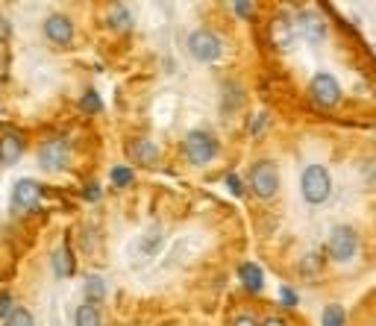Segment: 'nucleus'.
<instances>
[{
    "label": "nucleus",
    "mask_w": 376,
    "mask_h": 326,
    "mask_svg": "<svg viewBox=\"0 0 376 326\" xmlns=\"http://www.w3.org/2000/svg\"><path fill=\"white\" fill-rule=\"evenodd\" d=\"M300 188H303L306 203L320 206L326 197H330V191H332L330 171H326L323 165H309V168L303 171V176H300Z\"/></svg>",
    "instance_id": "f257e3e1"
},
{
    "label": "nucleus",
    "mask_w": 376,
    "mask_h": 326,
    "mask_svg": "<svg viewBox=\"0 0 376 326\" xmlns=\"http://www.w3.org/2000/svg\"><path fill=\"white\" fill-rule=\"evenodd\" d=\"M247 183H250L256 197L268 200V197H273V194L280 191V171H276V165H273V162H268V159L265 162H256Z\"/></svg>",
    "instance_id": "f03ea898"
},
{
    "label": "nucleus",
    "mask_w": 376,
    "mask_h": 326,
    "mask_svg": "<svg viewBox=\"0 0 376 326\" xmlns=\"http://www.w3.org/2000/svg\"><path fill=\"white\" fill-rule=\"evenodd\" d=\"M326 253H330L332 262H350L358 253V235L350 226H335L330 238H326Z\"/></svg>",
    "instance_id": "7ed1b4c3"
},
{
    "label": "nucleus",
    "mask_w": 376,
    "mask_h": 326,
    "mask_svg": "<svg viewBox=\"0 0 376 326\" xmlns=\"http://www.w3.org/2000/svg\"><path fill=\"white\" fill-rule=\"evenodd\" d=\"M183 150H186V159H191L194 165H206V162L218 156V141L209 133H203V129H194V133L186 136Z\"/></svg>",
    "instance_id": "20e7f679"
},
{
    "label": "nucleus",
    "mask_w": 376,
    "mask_h": 326,
    "mask_svg": "<svg viewBox=\"0 0 376 326\" xmlns=\"http://www.w3.org/2000/svg\"><path fill=\"white\" fill-rule=\"evenodd\" d=\"M188 51L194 59H200V62H215L223 51V44H221V36L218 32H212V30H197V32H191L188 36Z\"/></svg>",
    "instance_id": "39448f33"
},
{
    "label": "nucleus",
    "mask_w": 376,
    "mask_h": 326,
    "mask_svg": "<svg viewBox=\"0 0 376 326\" xmlns=\"http://www.w3.org/2000/svg\"><path fill=\"white\" fill-rule=\"evenodd\" d=\"M309 91H312L315 103L323 106V109L338 106V100H341V86H338V79L332 74H315L312 83H309Z\"/></svg>",
    "instance_id": "423d86ee"
},
{
    "label": "nucleus",
    "mask_w": 376,
    "mask_h": 326,
    "mask_svg": "<svg viewBox=\"0 0 376 326\" xmlns=\"http://www.w3.org/2000/svg\"><path fill=\"white\" fill-rule=\"evenodd\" d=\"M68 159H71V153H68V144H65L62 138H53V141H47L44 148L39 150V165L44 168V171H62L65 165H68Z\"/></svg>",
    "instance_id": "0eeeda50"
},
{
    "label": "nucleus",
    "mask_w": 376,
    "mask_h": 326,
    "mask_svg": "<svg viewBox=\"0 0 376 326\" xmlns=\"http://www.w3.org/2000/svg\"><path fill=\"white\" fill-rule=\"evenodd\" d=\"M41 200V188L39 183H32V179H21L18 185L12 188V203L18 211H32Z\"/></svg>",
    "instance_id": "6e6552de"
},
{
    "label": "nucleus",
    "mask_w": 376,
    "mask_h": 326,
    "mask_svg": "<svg viewBox=\"0 0 376 326\" xmlns=\"http://www.w3.org/2000/svg\"><path fill=\"white\" fill-rule=\"evenodd\" d=\"M44 36L51 39L53 44H71L74 39V24L68 15H51V18L44 21Z\"/></svg>",
    "instance_id": "1a4fd4ad"
},
{
    "label": "nucleus",
    "mask_w": 376,
    "mask_h": 326,
    "mask_svg": "<svg viewBox=\"0 0 376 326\" xmlns=\"http://www.w3.org/2000/svg\"><path fill=\"white\" fill-rule=\"evenodd\" d=\"M129 159H136L144 168H153L159 162V148L150 138H136L133 144H129Z\"/></svg>",
    "instance_id": "9d476101"
},
{
    "label": "nucleus",
    "mask_w": 376,
    "mask_h": 326,
    "mask_svg": "<svg viewBox=\"0 0 376 326\" xmlns=\"http://www.w3.org/2000/svg\"><path fill=\"white\" fill-rule=\"evenodd\" d=\"M238 276H241V285L250 291V294H261V288H265V273L256 262H244L238 268Z\"/></svg>",
    "instance_id": "9b49d317"
},
{
    "label": "nucleus",
    "mask_w": 376,
    "mask_h": 326,
    "mask_svg": "<svg viewBox=\"0 0 376 326\" xmlns=\"http://www.w3.org/2000/svg\"><path fill=\"white\" fill-rule=\"evenodd\" d=\"M21 153H24V141H21V136H18V133H9V136L0 138V159H4L6 165H12V162H18V159H21Z\"/></svg>",
    "instance_id": "f8f14e48"
},
{
    "label": "nucleus",
    "mask_w": 376,
    "mask_h": 326,
    "mask_svg": "<svg viewBox=\"0 0 376 326\" xmlns=\"http://www.w3.org/2000/svg\"><path fill=\"white\" fill-rule=\"evenodd\" d=\"M53 270H56V276H62V280L74 273V256L68 250V244H62V247L53 250Z\"/></svg>",
    "instance_id": "ddd939ff"
},
{
    "label": "nucleus",
    "mask_w": 376,
    "mask_h": 326,
    "mask_svg": "<svg viewBox=\"0 0 376 326\" xmlns=\"http://www.w3.org/2000/svg\"><path fill=\"white\" fill-rule=\"evenodd\" d=\"M109 27L118 30V32H127L129 27H133V15H129V9L124 4H115L109 9Z\"/></svg>",
    "instance_id": "4468645a"
},
{
    "label": "nucleus",
    "mask_w": 376,
    "mask_h": 326,
    "mask_svg": "<svg viewBox=\"0 0 376 326\" xmlns=\"http://www.w3.org/2000/svg\"><path fill=\"white\" fill-rule=\"evenodd\" d=\"M300 30L306 32V39H315V41H320L323 39V32H326V27H323V18H318V15H300Z\"/></svg>",
    "instance_id": "2eb2a0df"
},
{
    "label": "nucleus",
    "mask_w": 376,
    "mask_h": 326,
    "mask_svg": "<svg viewBox=\"0 0 376 326\" xmlns=\"http://www.w3.org/2000/svg\"><path fill=\"white\" fill-rule=\"evenodd\" d=\"M74 320H77V326H101V312H97V306L83 303V306L77 308Z\"/></svg>",
    "instance_id": "dca6fc26"
},
{
    "label": "nucleus",
    "mask_w": 376,
    "mask_h": 326,
    "mask_svg": "<svg viewBox=\"0 0 376 326\" xmlns=\"http://www.w3.org/2000/svg\"><path fill=\"white\" fill-rule=\"evenodd\" d=\"M344 323H347V315H344V308H341L338 303H330L323 308L320 326H344Z\"/></svg>",
    "instance_id": "f3484780"
},
{
    "label": "nucleus",
    "mask_w": 376,
    "mask_h": 326,
    "mask_svg": "<svg viewBox=\"0 0 376 326\" xmlns=\"http://www.w3.org/2000/svg\"><path fill=\"white\" fill-rule=\"evenodd\" d=\"M103 297H106V282L101 280V276H89L86 280V300H91V306H94Z\"/></svg>",
    "instance_id": "a211bd4d"
},
{
    "label": "nucleus",
    "mask_w": 376,
    "mask_h": 326,
    "mask_svg": "<svg viewBox=\"0 0 376 326\" xmlns=\"http://www.w3.org/2000/svg\"><path fill=\"white\" fill-rule=\"evenodd\" d=\"M6 326H36V320H32V315L27 308H12L9 318H6Z\"/></svg>",
    "instance_id": "6ab92c4d"
},
{
    "label": "nucleus",
    "mask_w": 376,
    "mask_h": 326,
    "mask_svg": "<svg viewBox=\"0 0 376 326\" xmlns=\"http://www.w3.org/2000/svg\"><path fill=\"white\" fill-rule=\"evenodd\" d=\"M79 106H83V112H89V115H97V112L103 109L101 97H97L94 91H86V94H83V100H79Z\"/></svg>",
    "instance_id": "aec40b11"
},
{
    "label": "nucleus",
    "mask_w": 376,
    "mask_h": 326,
    "mask_svg": "<svg viewBox=\"0 0 376 326\" xmlns=\"http://www.w3.org/2000/svg\"><path fill=\"white\" fill-rule=\"evenodd\" d=\"M112 183H115L118 188L129 185V183H133V171H129V168H124V165H118V168H112Z\"/></svg>",
    "instance_id": "412c9836"
},
{
    "label": "nucleus",
    "mask_w": 376,
    "mask_h": 326,
    "mask_svg": "<svg viewBox=\"0 0 376 326\" xmlns=\"http://www.w3.org/2000/svg\"><path fill=\"white\" fill-rule=\"evenodd\" d=\"M280 303H285V306H297V294L288 288V285H283L280 288Z\"/></svg>",
    "instance_id": "4be33fe9"
},
{
    "label": "nucleus",
    "mask_w": 376,
    "mask_h": 326,
    "mask_svg": "<svg viewBox=\"0 0 376 326\" xmlns=\"http://www.w3.org/2000/svg\"><path fill=\"white\" fill-rule=\"evenodd\" d=\"M226 183H230V191L235 194V197H241V191H244V185H241V179H238V174H230V176H226Z\"/></svg>",
    "instance_id": "5701e85b"
},
{
    "label": "nucleus",
    "mask_w": 376,
    "mask_h": 326,
    "mask_svg": "<svg viewBox=\"0 0 376 326\" xmlns=\"http://www.w3.org/2000/svg\"><path fill=\"white\" fill-rule=\"evenodd\" d=\"M9 39H12V24L0 15V41H9Z\"/></svg>",
    "instance_id": "b1692460"
},
{
    "label": "nucleus",
    "mask_w": 376,
    "mask_h": 326,
    "mask_svg": "<svg viewBox=\"0 0 376 326\" xmlns=\"http://www.w3.org/2000/svg\"><path fill=\"white\" fill-rule=\"evenodd\" d=\"M9 312H12V300H9V294H0V318H9Z\"/></svg>",
    "instance_id": "393cba45"
},
{
    "label": "nucleus",
    "mask_w": 376,
    "mask_h": 326,
    "mask_svg": "<svg viewBox=\"0 0 376 326\" xmlns=\"http://www.w3.org/2000/svg\"><path fill=\"white\" fill-rule=\"evenodd\" d=\"M233 9H235L238 15H250V12H253V4H247V0H238V4H233Z\"/></svg>",
    "instance_id": "a878e982"
},
{
    "label": "nucleus",
    "mask_w": 376,
    "mask_h": 326,
    "mask_svg": "<svg viewBox=\"0 0 376 326\" xmlns=\"http://www.w3.org/2000/svg\"><path fill=\"white\" fill-rule=\"evenodd\" d=\"M233 326H259V323H256L250 315H238V318L233 320Z\"/></svg>",
    "instance_id": "bb28decb"
},
{
    "label": "nucleus",
    "mask_w": 376,
    "mask_h": 326,
    "mask_svg": "<svg viewBox=\"0 0 376 326\" xmlns=\"http://www.w3.org/2000/svg\"><path fill=\"white\" fill-rule=\"evenodd\" d=\"M261 126H265V118H253V124H250V133L256 136V133H259Z\"/></svg>",
    "instance_id": "cd10ccee"
},
{
    "label": "nucleus",
    "mask_w": 376,
    "mask_h": 326,
    "mask_svg": "<svg viewBox=\"0 0 376 326\" xmlns=\"http://www.w3.org/2000/svg\"><path fill=\"white\" fill-rule=\"evenodd\" d=\"M261 326H288V323H285L283 318H268V320L261 323Z\"/></svg>",
    "instance_id": "c85d7f7f"
}]
</instances>
